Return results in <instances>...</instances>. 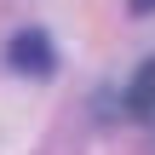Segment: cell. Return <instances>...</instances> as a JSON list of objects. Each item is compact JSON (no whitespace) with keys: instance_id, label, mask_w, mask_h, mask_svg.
Masks as SVG:
<instances>
[{"instance_id":"cell-1","label":"cell","mask_w":155,"mask_h":155,"mask_svg":"<svg viewBox=\"0 0 155 155\" xmlns=\"http://www.w3.org/2000/svg\"><path fill=\"white\" fill-rule=\"evenodd\" d=\"M6 63H12V75H29V81H46V75L58 69V52H52L46 29H17V35L6 40Z\"/></svg>"},{"instance_id":"cell-2","label":"cell","mask_w":155,"mask_h":155,"mask_svg":"<svg viewBox=\"0 0 155 155\" xmlns=\"http://www.w3.org/2000/svg\"><path fill=\"white\" fill-rule=\"evenodd\" d=\"M121 109H127L132 121H155V58H144V69L127 81V92H121Z\"/></svg>"},{"instance_id":"cell-3","label":"cell","mask_w":155,"mask_h":155,"mask_svg":"<svg viewBox=\"0 0 155 155\" xmlns=\"http://www.w3.org/2000/svg\"><path fill=\"white\" fill-rule=\"evenodd\" d=\"M127 12H132V17H150V12H155V0H127Z\"/></svg>"}]
</instances>
